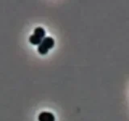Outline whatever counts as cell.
Masks as SVG:
<instances>
[{
    "mask_svg": "<svg viewBox=\"0 0 129 121\" xmlns=\"http://www.w3.org/2000/svg\"><path fill=\"white\" fill-rule=\"evenodd\" d=\"M39 121H55V116L51 112L43 111L38 116Z\"/></svg>",
    "mask_w": 129,
    "mask_h": 121,
    "instance_id": "obj_1",
    "label": "cell"
},
{
    "mask_svg": "<svg viewBox=\"0 0 129 121\" xmlns=\"http://www.w3.org/2000/svg\"><path fill=\"white\" fill-rule=\"evenodd\" d=\"M43 46H44L46 48H48V50L51 49L54 47V44H55V41L54 40L52 39V37H49V36H47V37H44L42 41H41V44Z\"/></svg>",
    "mask_w": 129,
    "mask_h": 121,
    "instance_id": "obj_2",
    "label": "cell"
},
{
    "mask_svg": "<svg viewBox=\"0 0 129 121\" xmlns=\"http://www.w3.org/2000/svg\"><path fill=\"white\" fill-rule=\"evenodd\" d=\"M45 31H44V28L42 27H36L35 28V30H34V35L36 36H38L39 38L40 39H44V37H45Z\"/></svg>",
    "mask_w": 129,
    "mask_h": 121,
    "instance_id": "obj_3",
    "label": "cell"
},
{
    "mask_svg": "<svg viewBox=\"0 0 129 121\" xmlns=\"http://www.w3.org/2000/svg\"><path fill=\"white\" fill-rule=\"evenodd\" d=\"M42 39L39 38L38 36H36L35 35H31L29 37V42L32 44H35V45H40L41 44Z\"/></svg>",
    "mask_w": 129,
    "mask_h": 121,
    "instance_id": "obj_4",
    "label": "cell"
},
{
    "mask_svg": "<svg viewBox=\"0 0 129 121\" xmlns=\"http://www.w3.org/2000/svg\"><path fill=\"white\" fill-rule=\"evenodd\" d=\"M38 52L41 55H46L48 52V49L46 48L44 46H43L42 44H40V45L38 46Z\"/></svg>",
    "mask_w": 129,
    "mask_h": 121,
    "instance_id": "obj_5",
    "label": "cell"
}]
</instances>
